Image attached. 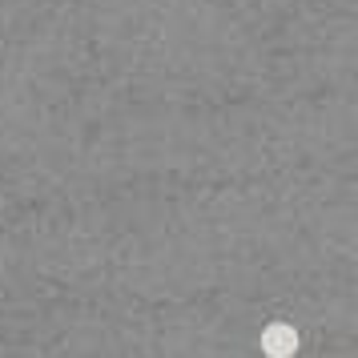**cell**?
<instances>
[{
    "label": "cell",
    "mask_w": 358,
    "mask_h": 358,
    "mask_svg": "<svg viewBox=\"0 0 358 358\" xmlns=\"http://www.w3.org/2000/svg\"><path fill=\"white\" fill-rule=\"evenodd\" d=\"M302 346V334L294 322H266L258 334V350L266 358H294Z\"/></svg>",
    "instance_id": "cell-1"
}]
</instances>
